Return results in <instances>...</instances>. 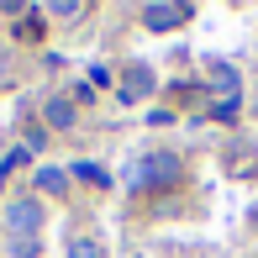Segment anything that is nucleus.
I'll list each match as a JSON object with an SVG mask.
<instances>
[{"mask_svg":"<svg viewBox=\"0 0 258 258\" xmlns=\"http://www.w3.org/2000/svg\"><path fill=\"white\" fill-rule=\"evenodd\" d=\"M190 21V6H174V0H153V6H143V27L148 32H174Z\"/></svg>","mask_w":258,"mask_h":258,"instance_id":"obj_3","label":"nucleus"},{"mask_svg":"<svg viewBox=\"0 0 258 258\" xmlns=\"http://www.w3.org/2000/svg\"><path fill=\"white\" fill-rule=\"evenodd\" d=\"M53 16H58V21H79V16H85V6H79V0H58Z\"/></svg>","mask_w":258,"mask_h":258,"instance_id":"obj_13","label":"nucleus"},{"mask_svg":"<svg viewBox=\"0 0 258 258\" xmlns=\"http://www.w3.org/2000/svg\"><path fill=\"white\" fill-rule=\"evenodd\" d=\"M37 248H42L37 237H27V242H11V253H16V258H37Z\"/></svg>","mask_w":258,"mask_h":258,"instance_id":"obj_15","label":"nucleus"},{"mask_svg":"<svg viewBox=\"0 0 258 258\" xmlns=\"http://www.w3.org/2000/svg\"><path fill=\"white\" fill-rule=\"evenodd\" d=\"M100 85H111V69H105V63L90 69V90H100Z\"/></svg>","mask_w":258,"mask_h":258,"instance_id":"obj_16","label":"nucleus"},{"mask_svg":"<svg viewBox=\"0 0 258 258\" xmlns=\"http://www.w3.org/2000/svg\"><path fill=\"white\" fill-rule=\"evenodd\" d=\"M158 90V74L148 63H126L121 69V100H143V95H153Z\"/></svg>","mask_w":258,"mask_h":258,"instance_id":"obj_4","label":"nucleus"},{"mask_svg":"<svg viewBox=\"0 0 258 258\" xmlns=\"http://www.w3.org/2000/svg\"><path fill=\"white\" fill-rule=\"evenodd\" d=\"M179 153H143L132 163V174H126V184H132V195H148V190H169L174 179H179Z\"/></svg>","mask_w":258,"mask_h":258,"instance_id":"obj_1","label":"nucleus"},{"mask_svg":"<svg viewBox=\"0 0 258 258\" xmlns=\"http://www.w3.org/2000/svg\"><path fill=\"white\" fill-rule=\"evenodd\" d=\"M206 85L216 90V100H232V95H237V69H232V63H211Z\"/></svg>","mask_w":258,"mask_h":258,"instance_id":"obj_5","label":"nucleus"},{"mask_svg":"<svg viewBox=\"0 0 258 258\" xmlns=\"http://www.w3.org/2000/svg\"><path fill=\"white\" fill-rule=\"evenodd\" d=\"M42 143H48V132H42V126H37V121H32V126H27V153H37V148H42Z\"/></svg>","mask_w":258,"mask_h":258,"instance_id":"obj_14","label":"nucleus"},{"mask_svg":"<svg viewBox=\"0 0 258 258\" xmlns=\"http://www.w3.org/2000/svg\"><path fill=\"white\" fill-rule=\"evenodd\" d=\"M63 190H69L63 169H37V195H63Z\"/></svg>","mask_w":258,"mask_h":258,"instance_id":"obj_8","label":"nucleus"},{"mask_svg":"<svg viewBox=\"0 0 258 258\" xmlns=\"http://www.w3.org/2000/svg\"><path fill=\"white\" fill-rule=\"evenodd\" d=\"M37 227H42V206L32 201V195H21V201H11V206H6V232H11V242L37 237Z\"/></svg>","mask_w":258,"mask_h":258,"instance_id":"obj_2","label":"nucleus"},{"mask_svg":"<svg viewBox=\"0 0 258 258\" xmlns=\"http://www.w3.org/2000/svg\"><path fill=\"white\" fill-rule=\"evenodd\" d=\"M69 258H105V248L95 237H69Z\"/></svg>","mask_w":258,"mask_h":258,"instance_id":"obj_11","label":"nucleus"},{"mask_svg":"<svg viewBox=\"0 0 258 258\" xmlns=\"http://www.w3.org/2000/svg\"><path fill=\"white\" fill-rule=\"evenodd\" d=\"M253 169H258L253 148H232V158H227V174H253Z\"/></svg>","mask_w":258,"mask_h":258,"instance_id":"obj_10","label":"nucleus"},{"mask_svg":"<svg viewBox=\"0 0 258 258\" xmlns=\"http://www.w3.org/2000/svg\"><path fill=\"white\" fill-rule=\"evenodd\" d=\"M74 179H85V184H95V190H111V174H105L100 163H74Z\"/></svg>","mask_w":258,"mask_h":258,"instance_id":"obj_9","label":"nucleus"},{"mask_svg":"<svg viewBox=\"0 0 258 258\" xmlns=\"http://www.w3.org/2000/svg\"><path fill=\"white\" fill-rule=\"evenodd\" d=\"M42 32H48V27H42V11H37V6H32V11H27V16H21V21H16V37H21V42H42Z\"/></svg>","mask_w":258,"mask_h":258,"instance_id":"obj_7","label":"nucleus"},{"mask_svg":"<svg viewBox=\"0 0 258 258\" xmlns=\"http://www.w3.org/2000/svg\"><path fill=\"white\" fill-rule=\"evenodd\" d=\"M237 111H242L237 95H232V100H211V116H216V121H237Z\"/></svg>","mask_w":258,"mask_h":258,"instance_id":"obj_12","label":"nucleus"},{"mask_svg":"<svg viewBox=\"0 0 258 258\" xmlns=\"http://www.w3.org/2000/svg\"><path fill=\"white\" fill-rule=\"evenodd\" d=\"M42 116H48V126L63 132V126H74V100H69V95H53L48 105H42Z\"/></svg>","mask_w":258,"mask_h":258,"instance_id":"obj_6","label":"nucleus"}]
</instances>
